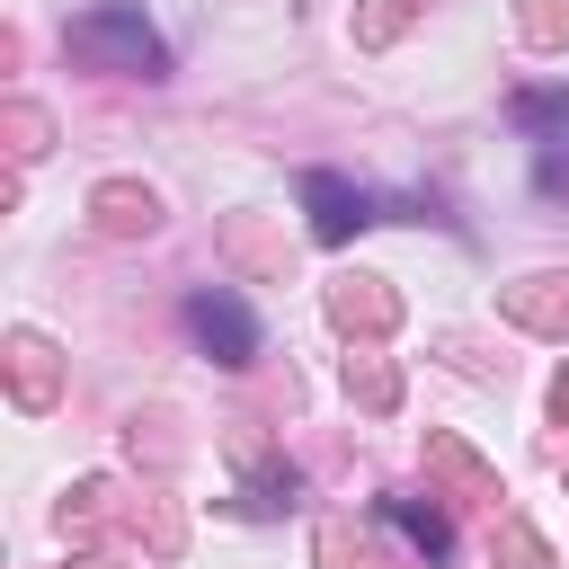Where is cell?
<instances>
[{"instance_id": "obj_1", "label": "cell", "mask_w": 569, "mask_h": 569, "mask_svg": "<svg viewBox=\"0 0 569 569\" xmlns=\"http://www.w3.org/2000/svg\"><path fill=\"white\" fill-rule=\"evenodd\" d=\"M71 53H89V62H116V71H160V36H151V18H142L133 0H107V9H89V18L71 27Z\"/></svg>"}, {"instance_id": "obj_2", "label": "cell", "mask_w": 569, "mask_h": 569, "mask_svg": "<svg viewBox=\"0 0 569 569\" xmlns=\"http://www.w3.org/2000/svg\"><path fill=\"white\" fill-rule=\"evenodd\" d=\"M187 329H196L222 365H249V356H258V320H249V302H240V293H222V284L187 293Z\"/></svg>"}, {"instance_id": "obj_3", "label": "cell", "mask_w": 569, "mask_h": 569, "mask_svg": "<svg viewBox=\"0 0 569 569\" xmlns=\"http://www.w3.org/2000/svg\"><path fill=\"white\" fill-rule=\"evenodd\" d=\"M302 204H311V231H320V240H347L356 222H373V196L347 187V178H329V169L302 178Z\"/></svg>"}, {"instance_id": "obj_4", "label": "cell", "mask_w": 569, "mask_h": 569, "mask_svg": "<svg viewBox=\"0 0 569 569\" xmlns=\"http://www.w3.org/2000/svg\"><path fill=\"white\" fill-rule=\"evenodd\" d=\"M382 525H400V533H409L427 560H445V551H453V525H445L436 507H409V498H391V507H382Z\"/></svg>"}]
</instances>
